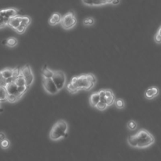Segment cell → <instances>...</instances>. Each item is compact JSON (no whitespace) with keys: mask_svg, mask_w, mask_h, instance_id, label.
Wrapping results in <instances>:
<instances>
[{"mask_svg":"<svg viewBox=\"0 0 161 161\" xmlns=\"http://www.w3.org/2000/svg\"><path fill=\"white\" fill-rule=\"evenodd\" d=\"M93 1V6H100L106 4V0H92Z\"/></svg>","mask_w":161,"mask_h":161,"instance_id":"cell-32","label":"cell"},{"mask_svg":"<svg viewBox=\"0 0 161 161\" xmlns=\"http://www.w3.org/2000/svg\"><path fill=\"white\" fill-rule=\"evenodd\" d=\"M95 23V20L91 17L87 18L83 20V24L86 26H91Z\"/></svg>","mask_w":161,"mask_h":161,"instance_id":"cell-29","label":"cell"},{"mask_svg":"<svg viewBox=\"0 0 161 161\" xmlns=\"http://www.w3.org/2000/svg\"><path fill=\"white\" fill-rule=\"evenodd\" d=\"M42 77L43 78H52L53 74V71L49 69V68L45 66L42 69Z\"/></svg>","mask_w":161,"mask_h":161,"instance_id":"cell-15","label":"cell"},{"mask_svg":"<svg viewBox=\"0 0 161 161\" xmlns=\"http://www.w3.org/2000/svg\"><path fill=\"white\" fill-rule=\"evenodd\" d=\"M18 12V10L16 8H8L0 10V13H1V15L8 19H11L17 16Z\"/></svg>","mask_w":161,"mask_h":161,"instance_id":"cell-9","label":"cell"},{"mask_svg":"<svg viewBox=\"0 0 161 161\" xmlns=\"http://www.w3.org/2000/svg\"><path fill=\"white\" fill-rule=\"evenodd\" d=\"M2 44L5 45H7L9 47L13 48V47H15L18 44V40L15 37H10L8 39L5 40L3 42H2Z\"/></svg>","mask_w":161,"mask_h":161,"instance_id":"cell-14","label":"cell"},{"mask_svg":"<svg viewBox=\"0 0 161 161\" xmlns=\"http://www.w3.org/2000/svg\"><path fill=\"white\" fill-rule=\"evenodd\" d=\"M105 100L108 106H111L114 105L116 100V96L112 89H105Z\"/></svg>","mask_w":161,"mask_h":161,"instance_id":"cell-8","label":"cell"},{"mask_svg":"<svg viewBox=\"0 0 161 161\" xmlns=\"http://www.w3.org/2000/svg\"><path fill=\"white\" fill-rule=\"evenodd\" d=\"M153 40H154V42L156 44H161V27L159 28L157 33L155 35L154 37H153Z\"/></svg>","mask_w":161,"mask_h":161,"instance_id":"cell-27","label":"cell"},{"mask_svg":"<svg viewBox=\"0 0 161 161\" xmlns=\"http://www.w3.org/2000/svg\"><path fill=\"white\" fill-rule=\"evenodd\" d=\"M83 2L86 5L93 6V1H92V0H83Z\"/></svg>","mask_w":161,"mask_h":161,"instance_id":"cell-33","label":"cell"},{"mask_svg":"<svg viewBox=\"0 0 161 161\" xmlns=\"http://www.w3.org/2000/svg\"><path fill=\"white\" fill-rule=\"evenodd\" d=\"M108 105L106 103L101 101H99V102L98 103V104L96 105V108L98 109L99 111H104L107 108H108Z\"/></svg>","mask_w":161,"mask_h":161,"instance_id":"cell-25","label":"cell"},{"mask_svg":"<svg viewBox=\"0 0 161 161\" xmlns=\"http://www.w3.org/2000/svg\"><path fill=\"white\" fill-rule=\"evenodd\" d=\"M8 92L5 87L0 86V102L6 101Z\"/></svg>","mask_w":161,"mask_h":161,"instance_id":"cell-19","label":"cell"},{"mask_svg":"<svg viewBox=\"0 0 161 161\" xmlns=\"http://www.w3.org/2000/svg\"><path fill=\"white\" fill-rule=\"evenodd\" d=\"M137 147L136 149H144L149 148L156 142L154 136L144 128L139 130L137 133L135 134Z\"/></svg>","mask_w":161,"mask_h":161,"instance_id":"cell-1","label":"cell"},{"mask_svg":"<svg viewBox=\"0 0 161 161\" xmlns=\"http://www.w3.org/2000/svg\"><path fill=\"white\" fill-rule=\"evenodd\" d=\"M62 19V16L59 13H54L53 15L50 18L49 20V23L51 25V26H54L56 25L57 24L60 23L61 22Z\"/></svg>","mask_w":161,"mask_h":161,"instance_id":"cell-11","label":"cell"},{"mask_svg":"<svg viewBox=\"0 0 161 161\" xmlns=\"http://www.w3.org/2000/svg\"><path fill=\"white\" fill-rule=\"evenodd\" d=\"M2 112H3V109L1 108V106H0V113H2Z\"/></svg>","mask_w":161,"mask_h":161,"instance_id":"cell-36","label":"cell"},{"mask_svg":"<svg viewBox=\"0 0 161 161\" xmlns=\"http://www.w3.org/2000/svg\"><path fill=\"white\" fill-rule=\"evenodd\" d=\"M10 19L5 18L4 16L1 15V13H0V28H4L6 26H8V23L9 22V20Z\"/></svg>","mask_w":161,"mask_h":161,"instance_id":"cell-23","label":"cell"},{"mask_svg":"<svg viewBox=\"0 0 161 161\" xmlns=\"http://www.w3.org/2000/svg\"><path fill=\"white\" fill-rule=\"evenodd\" d=\"M68 133V124L65 120H60L53 125L50 131L49 138L51 140L58 141L66 137Z\"/></svg>","mask_w":161,"mask_h":161,"instance_id":"cell-2","label":"cell"},{"mask_svg":"<svg viewBox=\"0 0 161 161\" xmlns=\"http://www.w3.org/2000/svg\"><path fill=\"white\" fill-rule=\"evenodd\" d=\"M62 27L66 30H70L77 24L76 18L73 12H69L62 17L61 22Z\"/></svg>","mask_w":161,"mask_h":161,"instance_id":"cell-5","label":"cell"},{"mask_svg":"<svg viewBox=\"0 0 161 161\" xmlns=\"http://www.w3.org/2000/svg\"><path fill=\"white\" fill-rule=\"evenodd\" d=\"M5 88L6 89L7 92H8V95H15L17 96L20 99L18 92V86L15 84V82L7 84Z\"/></svg>","mask_w":161,"mask_h":161,"instance_id":"cell-10","label":"cell"},{"mask_svg":"<svg viewBox=\"0 0 161 161\" xmlns=\"http://www.w3.org/2000/svg\"><path fill=\"white\" fill-rule=\"evenodd\" d=\"M100 101V96L98 92L92 93L89 98V104L92 106L96 108V105L98 104Z\"/></svg>","mask_w":161,"mask_h":161,"instance_id":"cell-13","label":"cell"},{"mask_svg":"<svg viewBox=\"0 0 161 161\" xmlns=\"http://www.w3.org/2000/svg\"><path fill=\"white\" fill-rule=\"evenodd\" d=\"M112 5H119L120 3V0H112V2H111Z\"/></svg>","mask_w":161,"mask_h":161,"instance_id":"cell-35","label":"cell"},{"mask_svg":"<svg viewBox=\"0 0 161 161\" xmlns=\"http://www.w3.org/2000/svg\"><path fill=\"white\" fill-rule=\"evenodd\" d=\"M6 85H7L6 79H5L4 77H3L1 71H0V86L6 87Z\"/></svg>","mask_w":161,"mask_h":161,"instance_id":"cell-31","label":"cell"},{"mask_svg":"<svg viewBox=\"0 0 161 161\" xmlns=\"http://www.w3.org/2000/svg\"><path fill=\"white\" fill-rule=\"evenodd\" d=\"M20 16V20H21V24L23 25L26 26L28 27L30 25L31 23L32 19L30 16Z\"/></svg>","mask_w":161,"mask_h":161,"instance_id":"cell-20","label":"cell"},{"mask_svg":"<svg viewBox=\"0 0 161 161\" xmlns=\"http://www.w3.org/2000/svg\"><path fill=\"white\" fill-rule=\"evenodd\" d=\"M70 83L76 88L77 91L80 90H91V89L95 86V84L91 83V82L88 79L86 74L81 75V76L77 77H74L72 79H71V81Z\"/></svg>","mask_w":161,"mask_h":161,"instance_id":"cell-3","label":"cell"},{"mask_svg":"<svg viewBox=\"0 0 161 161\" xmlns=\"http://www.w3.org/2000/svg\"><path fill=\"white\" fill-rule=\"evenodd\" d=\"M0 146L3 149H7L10 147V142L8 139H5L2 141L0 142Z\"/></svg>","mask_w":161,"mask_h":161,"instance_id":"cell-28","label":"cell"},{"mask_svg":"<svg viewBox=\"0 0 161 161\" xmlns=\"http://www.w3.org/2000/svg\"><path fill=\"white\" fill-rule=\"evenodd\" d=\"M21 24V20H20V16L19 15H17L15 17L12 18L9 20V22L8 23V26L10 28H12V29L15 30L16 28L18 27Z\"/></svg>","mask_w":161,"mask_h":161,"instance_id":"cell-12","label":"cell"},{"mask_svg":"<svg viewBox=\"0 0 161 161\" xmlns=\"http://www.w3.org/2000/svg\"><path fill=\"white\" fill-rule=\"evenodd\" d=\"M27 27L26 26H25V25H21L20 24V25L15 30L18 34H22L23 33H25V32L26 29H27Z\"/></svg>","mask_w":161,"mask_h":161,"instance_id":"cell-30","label":"cell"},{"mask_svg":"<svg viewBox=\"0 0 161 161\" xmlns=\"http://www.w3.org/2000/svg\"><path fill=\"white\" fill-rule=\"evenodd\" d=\"M58 90L60 91L64 88L66 83V76L62 71H53L52 77Z\"/></svg>","mask_w":161,"mask_h":161,"instance_id":"cell-4","label":"cell"},{"mask_svg":"<svg viewBox=\"0 0 161 161\" xmlns=\"http://www.w3.org/2000/svg\"><path fill=\"white\" fill-rule=\"evenodd\" d=\"M15 83L18 86H21L26 85L25 79V77L21 74L15 79Z\"/></svg>","mask_w":161,"mask_h":161,"instance_id":"cell-21","label":"cell"},{"mask_svg":"<svg viewBox=\"0 0 161 161\" xmlns=\"http://www.w3.org/2000/svg\"><path fill=\"white\" fill-rule=\"evenodd\" d=\"M25 81H26V86L28 88H29L34 81V74H32L30 75H29V76L25 77Z\"/></svg>","mask_w":161,"mask_h":161,"instance_id":"cell-24","label":"cell"},{"mask_svg":"<svg viewBox=\"0 0 161 161\" xmlns=\"http://www.w3.org/2000/svg\"><path fill=\"white\" fill-rule=\"evenodd\" d=\"M1 72L3 74V77H4L5 79H8L10 77L13 76V69H11V68H5V69L1 71Z\"/></svg>","mask_w":161,"mask_h":161,"instance_id":"cell-18","label":"cell"},{"mask_svg":"<svg viewBox=\"0 0 161 161\" xmlns=\"http://www.w3.org/2000/svg\"><path fill=\"white\" fill-rule=\"evenodd\" d=\"M160 93V89L157 86H152L146 89L144 92V97L147 100H152L157 97Z\"/></svg>","mask_w":161,"mask_h":161,"instance_id":"cell-7","label":"cell"},{"mask_svg":"<svg viewBox=\"0 0 161 161\" xmlns=\"http://www.w3.org/2000/svg\"><path fill=\"white\" fill-rule=\"evenodd\" d=\"M19 98L17 96L15 95H8L7 96V99L6 101H8L10 103H15L17 101H18Z\"/></svg>","mask_w":161,"mask_h":161,"instance_id":"cell-26","label":"cell"},{"mask_svg":"<svg viewBox=\"0 0 161 161\" xmlns=\"http://www.w3.org/2000/svg\"><path fill=\"white\" fill-rule=\"evenodd\" d=\"M20 71H21V75H22L24 77H25L28 76H29V75L33 74L31 67H30L29 65L25 66L23 67H22V69H21Z\"/></svg>","mask_w":161,"mask_h":161,"instance_id":"cell-16","label":"cell"},{"mask_svg":"<svg viewBox=\"0 0 161 161\" xmlns=\"http://www.w3.org/2000/svg\"><path fill=\"white\" fill-rule=\"evenodd\" d=\"M6 135L3 132H0V142L6 139Z\"/></svg>","mask_w":161,"mask_h":161,"instance_id":"cell-34","label":"cell"},{"mask_svg":"<svg viewBox=\"0 0 161 161\" xmlns=\"http://www.w3.org/2000/svg\"><path fill=\"white\" fill-rule=\"evenodd\" d=\"M43 87L50 95H55L59 91L52 78H43Z\"/></svg>","mask_w":161,"mask_h":161,"instance_id":"cell-6","label":"cell"},{"mask_svg":"<svg viewBox=\"0 0 161 161\" xmlns=\"http://www.w3.org/2000/svg\"><path fill=\"white\" fill-rule=\"evenodd\" d=\"M127 127L129 130L134 131L137 128V123L134 120H130L128 121Z\"/></svg>","mask_w":161,"mask_h":161,"instance_id":"cell-22","label":"cell"},{"mask_svg":"<svg viewBox=\"0 0 161 161\" xmlns=\"http://www.w3.org/2000/svg\"><path fill=\"white\" fill-rule=\"evenodd\" d=\"M114 106H116V108L119 110H123L125 107V102L124 99L122 98H116L115 101L114 103Z\"/></svg>","mask_w":161,"mask_h":161,"instance_id":"cell-17","label":"cell"}]
</instances>
